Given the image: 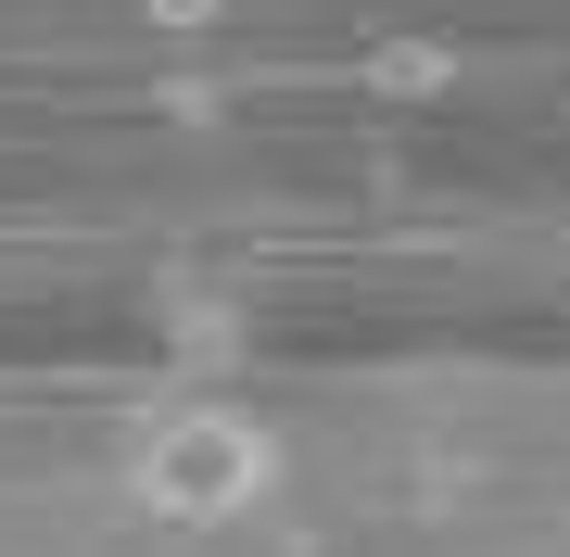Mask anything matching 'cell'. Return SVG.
I'll list each match as a JSON object with an SVG mask.
<instances>
[{
  "mask_svg": "<svg viewBox=\"0 0 570 557\" xmlns=\"http://www.w3.org/2000/svg\"><path fill=\"white\" fill-rule=\"evenodd\" d=\"M279 481H292V444L228 392H165L115 431V495L165 533H242L254 507H279Z\"/></svg>",
  "mask_w": 570,
  "mask_h": 557,
  "instance_id": "1",
  "label": "cell"
},
{
  "mask_svg": "<svg viewBox=\"0 0 570 557\" xmlns=\"http://www.w3.org/2000/svg\"><path fill=\"white\" fill-rule=\"evenodd\" d=\"M355 89H381V102H444L456 89V39H367Z\"/></svg>",
  "mask_w": 570,
  "mask_h": 557,
  "instance_id": "3",
  "label": "cell"
},
{
  "mask_svg": "<svg viewBox=\"0 0 570 557\" xmlns=\"http://www.w3.org/2000/svg\"><path fill=\"white\" fill-rule=\"evenodd\" d=\"M153 342L178 355V368H228V355L254 342V317H242V305H216L204 279H165V291H153Z\"/></svg>",
  "mask_w": 570,
  "mask_h": 557,
  "instance_id": "2",
  "label": "cell"
},
{
  "mask_svg": "<svg viewBox=\"0 0 570 557\" xmlns=\"http://www.w3.org/2000/svg\"><path fill=\"white\" fill-rule=\"evenodd\" d=\"M127 13H140V26H165V39H204V26H228L242 0H127Z\"/></svg>",
  "mask_w": 570,
  "mask_h": 557,
  "instance_id": "4",
  "label": "cell"
}]
</instances>
